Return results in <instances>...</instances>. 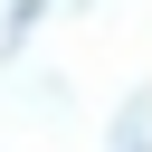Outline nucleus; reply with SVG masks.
Instances as JSON below:
<instances>
[{"mask_svg": "<svg viewBox=\"0 0 152 152\" xmlns=\"http://www.w3.org/2000/svg\"><path fill=\"white\" fill-rule=\"evenodd\" d=\"M104 152H152V86H133V95L114 104V133H104Z\"/></svg>", "mask_w": 152, "mask_h": 152, "instance_id": "nucleus-1", "label": "nucleus"}, {"mask_svg": "<svg viewBox=\"0 0 152 152\" xmlns=\"http://www.w3.org/2000/svg\"><path fill=\"white\" fill-rule=\"evenodd\" d=\"M38 19H48V0H10V10H0V76H10L19 57H28V38H38Z\"/></svg>", "mask_w": 152, "mask_h": 152, "instance_id": "nucleus-2", "label": "nucleus"}]
</instances>
